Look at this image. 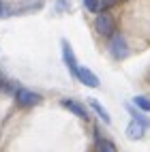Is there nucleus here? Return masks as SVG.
I'll return each instance as SVG.
<instances>
[{"label": "nucleus", "instance_id": "obj_8", "mask_svg": "<svg viewBox=\"0 0 150 152\" xmlns=\"http://www.w3.org/2000/svg\"><path fill=\"white\" fill-rule=\"evenodd\" d=\"M88 105H90V107H92V109L97 111V114H99V118H101L105 124H109V122H112V118H109V114L105 111V107H103L101 103H99L97 99H88Z\"/></svg>", "mask_w": 150, "mask_h": 152}, {"label": "nucleus", "instance_id": "obj_3", "mask_svg": "<svg viewBox=\"0 0 150 152\" xmlns=\"http://www.w3.org/2000/svg\"><path fill=\"white\" fill-rule=\"evenodd\" d=\"M15 99H17V103L22 107H37L39 103H43V96L41 94L32 92V90H26V88L17 90V96Z\"/></svg>", "mask_w": 150, "mask_h": 152}, {"label": "nucleus", "instance_id": "obj_10", "mask_svg": "<svg viewBox=\"0 0 150 152\" xmlns=\"http://www.w3.org/2000/svg\"><path fill=\"white\" fill-rule=\"evenodd\" d=\"M133 105H137L142 111H150V96H142V94L135 96L133 99Z\"/></svg>", "mask_w": 150, "mask_h": 152}, {"label": "nucleus", "instance_id": "obj_5", "mask_svg": "<svg viewBox=\"0 0 150 152\" xmlns=\"http://www.w3.org/2000/svg\"><path fill=\"white\" fill-rule=\"evenodd\" d=\"M60 105L67 107L69 111H73V114H75V116H79L82 120H88V111H86L82 105H79L77 101H73V99H62V103H60Z\"/></svg>", "mask_w": 150, "mask_h": 152}, {"label": "nucleus", "instance_id": "obj_1", "mask_svg": "<svg viewBox=\"0 0 150 152\" xmlns=\"http://www.w3.org/2000/svg\"><path fill=\"white\" fill-rule=\"evenodd\" d=\"M109 52L116 60H124L129 56V45H127V39L122 34H114L112 41H109Z\"/></svg>", "mask_w": 150, "mask_h": 152}, {"label": "nucleus", "instance_id": "obj_2", "mask_svg": "<svg viewBox=\"0 0 150 152\" xmlns=\"http://www.w3.org/2000/svg\"><path fill=\"white\" fill-rule=\"evenodd\" d=\"M73 77L77 79V82H82L84 86H88V88H99V86H101V79H99L88 66H77Z\"/></svg>", "mask_w": 150, "mask_h": 152}, {"label": "nucleus", "instance_id": "obj_13", "mask_svg": "<svg viewBox=\"0 0 150 152\" xmlns=\"http://www.w3.org/2000/svg\"><path fill=\"white\" fill-rule=\"evenodd\" d=\"M2 15H4V4L0 2V17H2Z\"/></svg>", "mask_w": 150, "mask_h": 152}, {"label": "nucleus", "instance_id": "obj_4", "mask_svg": "<svg viewBox=\"0 0 150 152\" xmlns=\"http://www.w3.org/2000/svg\"><path fill=\"white\" fill-rule=\"evenodd\" d=\"M94 28H97V32L99 34H103V37H112L114 32V22H112V17L109 15H97L94 19Z\"/></svg>", "mask_w": 150, "mask_h": 152}, {"label": "nucleus", "instance_id": "obj_9", "mask_svg": "<svg viewBox=\"0 0 150 152\" xmlns=\"http://www.w3.org/2000/svg\"><path fill=\"white\" fill-rule=\"evenodd\" d=\"M127 111H129V114L133 116V120H137V122L142 124L144 129H150V118H146L144 114H139V111H137L133 105H127Z\"/></svg>", "mask_w": 150, "mask_h": 152}, {"label": "nucleus", "instance_id": "obj_14", "mask_svg": "<svg viewBox=\"0 0 150 152\" xmlns=\"http://www.w3.org/2000/svg\"><path fill=\"white\" fill-rule=\"evenodd\" d=\"M114 0H101V4H112Z\"/></svg>", "mask_w": 150, "mask_h": 152}, {"label": "nucleus", "instance_id": "obj_12", "mask_svg": "<svg viewBox=\"0 0 150 152\" xmlns=\"http://www.w3.org/2000/svg\"><path fill=\"white\" fill-rule=\"evenodd\" d=\"M84 7L90 13H97L99 9H101V0H84Z\"/></svg>", "mask_w": 150, "mask_h": 152}, {"label": "nucleus", "instance_id": "obj_7", "mask_svg": "<svg viewBox=\"0 0 150 152\" xmlns=\"http://www.w3.org/2000/svg\"><path fill=\"white\" fill-rule=\"evenodd\" d=\"M144 126L137 122V120H133V122H129V126H127V137L129 139H133V141H139L144 137Z\"/></svg>", "mask_w": 150, "mask_h": 152}, {"label": "nucleus", "instance_id": "obj_6", "mask_svg": "<svg viewBox=\"0 0 150 152\" xmlns=\"http://www.w3.org/2000/svg\"><path fill=\"white\" fill-rule=\"evenodd\" d=\"M62 58H64V62H67L69 71H71V75H73L75 69H77V62H75V54H73L71 45H69V41H62Z\"/></svg>", "mask_w": 150, "mask_h": 152}, {"label": "nucleus", "instance_id": "obj_11", "mask_svg": "<svg viewBox=\"0 0 150 152\" xmlns=\"http://www.w3.org/2000/svg\"><path fill=\"white\" fill-rule=\"evenodd\" d=\"M99 152H118L109 139H99Z\"/></svg>", "mask_w": 150, "mask_h": 152}]
</instances>
